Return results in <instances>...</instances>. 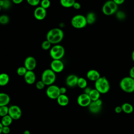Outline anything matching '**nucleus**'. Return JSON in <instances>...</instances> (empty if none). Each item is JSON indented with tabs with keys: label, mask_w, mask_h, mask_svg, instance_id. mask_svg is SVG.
I'll return each instance as SVG.
<instances>
[{
	"label": "nucleus",
	"mask_w": 134,
	"mask_h": 134,
	"mask_svg": "<svg viewBox=\"0 0 134 134\" xmlns=\"http://www.w3.org/2000/svg\"><path fill=\"white\" fill-rule=\"evenodd\" d=\"M27 69L24 66H20L17 69V73L19 76H24L26 74L27 72Z\"/></svg>",
	"instance_id": "obj_30"
},
{
	"label": "nucleus",
	"mask_w": 134,
	"mask_h": 134,
	"mask_svg": "<svg viewBox=\"0 0 134 134\" xmlns=\"http://www.w3.org/2000/svg\"><path fill=\"white\" fill-rule=\"evenodd\" d=\"M81 4L77 2H75L73 6V7L75 9H79L81 8Z\"/></svg>",
	"instance_id": "obj_37"
},
{
	"label": "nucleus",
	"mask_w": 134,
	"mask_h": 134,
	"mask_svg": "<svg viewBox=\"0 0 134 134\" xmlns=\"http://www.w3.org/2000/svg\"><path fill=\"white\" fill-rule=\"evenodd\" d=\"M51 43L48 40H46L43 41L41 44V48L42 49L44 50H48L51 49Z\"/></svg>",
	"instance_id": "obj_31"
},
{
	"label": "nucleus",
	"mask_w": 134,
	"mask_h": 134,
	"mask_svg": "<svg viewBox=\"0 0 134 134\" xmlns=\"http://www.w3.org/2000/svg\"><path fill=\"white\" fill-rule=\"evenodd\" d=\"M102 104V100L100 98L96 101H92L88 106L90 111L93 114L98 113L101 110Z\"/></svg>",
	"instance_id": "obj_11"
},
{
	"label": "nucleus",
	"mask_w": 134,
	"mask_h": 134,
	"mask_svg": "<svg viewBox=\"0 0 134 134\" xmlns=\"http://www.w3.org/2000/svg\"><path fill=\"white\" fill-rule=\"evenodd\" d=\"M86 77L89 80L95 82L100 77V75L98 71L94 69H91L87 72Z\"/></svg>",
	"instance_id": "obj_17"
},
{
	"label": "nucleus",
	"mask_w": 134,
	"mask_h": 134,
	"mask_svg": "<svg viewBox=\"0 0 134 134\" xmlns=\"http://www.w3.org/2000/svg\"><path fill=\"white\" fill-rule=\"evenodd\" d=\"M95 88L100 94H106L109 91L110 84L108 80L105 76H100L95 82Z\"/></svg>",
	"instance_id": "obj_2"
},
{
	"label": "nucleus",
	"mask_w": 134,
	"mask_h": 134,
	"mask_svg": "<svg viewBox=\"0 0 134 134\" xmlns=\"http://www.w3.org/2000/svg\"><path fill=\"white\" fill-rule=\"evenodd\" d=\"M9 107L7 106H0V116L4 117L6 115H8Z\"/></svg>",
	"instance_id": "obj_28"
},
{
	"label": "nucleus",
	"mask_w": 134,
	"mask_h": 134,
	"mask_svg": "<svg viewBox=\"0 0 134 134\" xmlns=\"http://www.w3.org/2000/svg\"><path fill=\"white\" fill-rule=\"evenodd\" d=\"M34 15L37 20H42L44 19L47 16L46 9L41 6H38L34 10Z\"/></svg>",
	"instance_id": "obj_14"
},
{
	"label": "nucleus",
	"mask_w": 134,
	"mask_h": 134,
	"mask_svg": "<svg viewBox=\"0 0 134 134\" xmlns=\"http://www.w3.org/2000/svg\"><path fill=\"white\" fill-rule=\"evenodd\" d=\"M40 4V6L46 9L50 6L51 2L50 0H41Z\"/></svg>",
	"instance_id": "obj_32"
},
{
	"label": "nucleus",
	"mask_w": 134,
	"mask_h": 134,
	"mask_svg": "<svg viewBox=\"0 0 134 134\" xmlns=\"http://www.w3.org/2000/svg\"><path fill=\"white\" fill-rule=\"evenodd\" d=\"M91 102L92 100L89 95L85 93H82L79 95L77 98V103L81 107H88Z\"/></svg>",
	"instance_id": "obj_10"
},
{
	"label": "nucleus",
	"mask_w": 134,
	"mask_h": 134,
	"mask_svg": "<svg viewBox=\"0 0 134 134\" xmlns=\"http://www.w3.org/2000/svg\"><path fill=\"white\" fill-rule=\"evenodd\" d=\"M92 88L90 87H88V86H87L86 87H85L84 89V93H85L86 94H89L91 92V91H92Z\"/></svg>",
	"instance_id": "obj_40"
},
{
	"label": "nucleus",
	"mask_w": 134,
	"mask_h": 134,
	"mask_svg": "<svg viewBox=\"0 0 134 134\" xmlns=\"http://www.w3.org/2000/svg\"><path fill=\"white\" fill-rule=\"evenodd\" d=\"M10 102L9 96L5 93H0V106H7Z\"/></svg>",
	"instance_id": "obj_19"
},
{
	"label": "nucleus",
	"mask_w": 134,
	"mask_h": 134,
	"mask_svg": "<svg viewBox=\"0 0 134 134\" xmlns=\"http://www.w3.org/2000/svg\"><path fill=\"white\" fill-rule=\"evenodd\" d=\"M122 111L127 114H131L133 111V106L128 103H125L121 105Z\"/></svg>",
	"instance_id": "obj_20"
},
{
	"label": "nucleus",
	"mask_w": 134,
	"mask_h": 134,
	"mask_svg": "<svg viewBox=\"0 0 134 134\" xmlns=\"http://www.w3.org/2000/svg\"><path fill=\"white\" fill-rule=\"evenodd\" d=\"M11 6V2L9 0H0L1 8L7 9Z\"/></svg>",
	"instance_id": "obj_27"
},
{
	"label": "nucleus",
	"mask_w": 134,
	"mask_h": 134,
	"mask_svg": "<svg viewBox=\"0 0 134 134\" xmlns=\"http://www.w3.org/2000/svg\"><path fill=\"white\" fill-rule=\"evenodd\" d=\"M119 86L124 92L131 93L134 92V79L130 76L124 77L120 81Z\"/></svg>",
	"instance_id": "obj_3"
},
{
	"label": "nucleus",
	"mask_w": 134,
	"mask_h": 134,
	"mask_svg": "<svg viewBox=\"0 0 134 134\" xmlns=\"http://www.w3.org/2000/svg\"><path fill=\"white\" fill-rule=\"evenodd\" d=\"M60 92L61 94H65L66 92V88L65 87H60Z\"/></svg>",
	"instance_id": "obj_41"
},
{
	"label": "nucleus",
	"mask_w": 134,
	"mask_h": 134,
	"mask_svg": "<svg viewBox=\"0 0 134 134\" xmlns=\"http://www.w3.org/2000/svg\"><path fill=\"white\" fill-rule=\"evenodd\" d=\"M129 76L134 79V66H132L129 71Z\"/></svg>",
	"instance_id": "obj_39"
},
{
	"label": "nucleus",
	"mask_w": 134,
	"mask_h": 134,
	"mask_svg": "<svg viewBox=\"0 0 134 134\" xmlns=\"http://www.w3.org/2000/svg\"><path fill=\"white\" fill-rule=\"evenodd\" d=\"M79 77L75 74H70L66 79V84L70 87H74L77 85Z\"/></svg>",
	"instance_id": "obj_15"
},
{
	"label": "nucleus",
	"mask_w": 134,
	"mask_h": 134,
	"mask_svg": "<svg viewBox=\"0 0 134 134\" xmlns=\"http://www.w3.org/2000/svg\"><path fill=\"white\" fill-rule=\"evenodd\" d=\"M9 81V75L5 73H1L0 75V85L4 86L6 85Z\"/></svg>",
	"instance_id": "obj_21"
},
{
	"label": "nucleus",
	"mask_w": 134,
	"mask_h": 134,
	"mask_svg": "<svg viewBox=\"0 0 134 134\" xmlns=\"http://www.w3.org/2000/svg\"><path fill=\"white\" fill-rule=\"evenodd\" d=\"M118 5L113 1H106L102 7V12L106 16H110L117 12Z\"/></svg>",
	"instance_id": "obj_7"
},
{
	"label": "nucleus",
	"mask_w": 134,
	"mask_h": 134,
	"mask_svg": "<svg viewBox=\"0 0 134 134\" xmlns=\"http://www.w3.org/2000/svg\"><path fill=\"white\" fill-rule=\"evenodd\" d=\"M9 21V17L6 15H2L0 16V23L2 25L7 24Z\"/></svg>",
	"instance_id": "obj_29"
},
{
	"label": "nucleus",
	"mask_w": 134,
	"mask_h": 134,
	"mask_svg": "<svg viewBox=\"0 0 134 134\" xmlns=\"http://www.w3.org/2000/svg\"><path fill=\"white\" fill-rule=\"evenodd\" d=\"M24 77L26 83L28 84H33L36 81V75L33 71H27Z\"/></svg>",
	"instance_id": "obj_16"
},
{
	"label": "nucleus",
	"mask_w": 134,
	"mask_h": 134,
	"mask_svg": "<svg viewBox=\"0 0 134 134\" xmlns=\"http://www.w3.org/2000/svg\"><path fill=\"white\" fill-rule=\"evenodd\" d=\"M86 17L87 23L88 25H92L96 20V14L93 12H90L87 14Z\"/></svg>",
	"instance_id": "obj_22"
},
{
	"label": "nucleus",
	"mask_w": 134,
	"mask_h": 134,
	"mask_svg": "<svg viewBox=\"0 0 134 134\" xmlns=\"http://www.w3.org/2000/svg\"><path fill=\"white\" fill-rule=\"evenodd\" d=\"M24 0H12L13 3L15 4H19L23 2Z\"/></svg>",
	"instance_id": "obj_43"
},
{
	"label": "nucleus",
	"mask_w": 134,
	"mask_h": 134,
	"mask_svg": "<svg viewBox=\"0 0 134 134\" xmlns=\"http://www.w3.org/2000/svg\"><path fill=\"white\" fill-rule=\"evenodd\" d=\"M64 32L63 30L59 28H54L47 34L46 38L51 44H57L60 43L63 39Z\"/></svg>",
	"instance_id": "obj_1"
},
{
	"label": "nucleus",
	"mask_w": 134,
	"mask_h": 134,
	"mask_svg": "<svg viewBox=\"0 0 134 134\" xmlns=\"http://www.w3.org/2000/svg\"><path fill=\"white\" fill-rule=\"evenodd\" d=\"M27 3L32 6H36L40 3V0H26Z\"/></svg>",
	"instance_id": "obj_33"
},
{
	"label": "nucleus",
	"mask_w": 134,
	"mask_h": 134,
	"mask_svg": "<svg viewBox=\"0 0 134 134\" xmlns=\"http://www.w3.org/2000/svg\"><path fill=\"white\" fill-rule=\"evenodd\" d=\"M50 68L55 73H60L64 70V65L61 60H53L50 63Z\"/></svg>",
	"instance_id": "obj_12"
},
{
	"label": "nucleus",
	"mask_w": 134,
	"mask_h": 134,
	"mask_svg": "<svg viewBox=\"0 0 134 134\" xmlns=\"http://www.w3.org/2000/svg\"><path fill=\"white\" fill-rule=\"evenodd\" d=\"M13 120L12 118L9 115H7L2 117L1 123L4 126H9L12 124Z\"/></svg>",
	"instance_id": "obj_24"
},
{
	"label": "nucleus",
	"mask_w": 134,
	"mask_h": 134,
	"mask_svg": "<svg viewBox=\"0 0 134 134\" xmlns=\"http://www.w3.org/2000/svg\"><path fill=\"white\" fill-rule=\"evenodd\" d=\"M23 134H30V132L28 130H26L24 131Z\"/></svg>",
	"instance_id": "obj_44"
},
{
	"label": "nucleus",
	"mask_w": 134,
	"mask_h": 134,
	"mask_svg": "<svg viewBox=\"0 0 134 134\" xmlns=\"http://www.w3.org/2000/svg\"><path fill=\"white\" fill-rule=\"evenodd\" d=\"M21 109L18 106L13 105L9 107L8 115L13 120L19 119L21 117Z\"/></svg>",
	"instance_id": "obj_9"
},
{
	"label": "nucleus",
	"mask_w": 134,
	"mask_h": 134,
	"mask_svg": "<svg viewBox=\"0 0 134 134\" xmlns=\"http://www.w3.org/2000/svg\"><path fill=\"white\" fill-rule=\"evenodd\" d=\"M75 0H60L61 5L65 8H70L73 7L75 2Z\"/></svg>",
	"instance_id": "obj_25"
},
{
	"label": "nucleus",
	"mask_w": 134,
	"mask_h": 134,
	"mask_svg": "<svg viewBox=\"0 0 134 134\" xmlns=\"http://www.w3.org/2000/svg\"><path fill=\"white\" fill-rule=\"evenodd\" d=\"M37 62L35 58L32 56L27 57L24 61V66L28 71H33L36 67Z\"/></svg>",
	"instance_id": "obj_13"
},
{
	"label": "nucleus",
	"mask_w": 134,
	"mask_h": 134,
	"mask_svg": "<svg viewBox=\"0 0 134 134\" xmlns=\"http://www.w3.org/2000/svg\"><path fill=\"white\" fill-rule=\"evenodd\" d=\"M117 5H121L123 4L125 2V0H113Z\"/></svg>",
	"instance_id": "obj_42"
},
{
	"label": "nucleus",
	"mask_w": 134,
	"mask_h": 134,
	"mask_svg": "<svg viewBox=\"0 0 134 134\" xmlns=\"http://www.w3.org/2000/svg\"><path fill=\"white\" fill-rule=\"evenodd\" d=\"M57 101L58 104L61 106H66L69 102V99L65 94H60L57 98Z\"/></svg>",
	"instance_id": "obj_18"
},
{
	"label": "nucleus",
	"mask_w": 134,
	"mask_h": 134,
	"mask_svg": "<svg viewBox=\"0 0 134 134\" xmlns=\"http://www.w3.org/2000/svg\"><path fill=\"white\" fill-rule=\"evenodd\" d=\"M77 86L82 89H84L87 86V82L85 79L84 77H79Z\"/></svg>",
	"instance_id": "obj_26"
},
{
	"label": "nucleus",
	"mask_w": 134,
	"mask_h": 134,
	"mask_svg": "<svg viewBox=\"0 0 134 134\" xmlns=\"http://www.w3.org/2000/svg\"><path fill=\"white\" fill-rule=\"evenodd\" d=\"M45 86V84L42 81V80L38 81L36 84V87L38 90H42Z\"/></svg>",
	"instance_id": "obj_35"
},
{
	"label": "nucleus",
	"mask_w": 134,
	"mask_h": 134,
	"mask_svg": "<svg viewBox=\"0 0 134 134\" xmlns=\"http://www.w3.org/2000/svg\"><path fill=\"white\" fill-rule=\"evenodd\" d=\"M92 101H96L99 99L100 93L95 88L92 89L88 94Z\"/></svg>",
	"instance_id": "obj_23"
},
{
	"label": "nucleus",
	"mask_w": 134,
	"mask_h": 134,
	"mask_svg": "<svg viewBox=\"0 0 134 134\" xmlns=\"http://www.w3.org/2000/svg\"><path fill=\"white\" fill-rule=\"evenodd\" d=\"M72 26L76 29H82L87 25L86 17L81 14H77L74 16L71 20Z\"/></svg>",
	"instance_id": "obj_5"
},
{
	"label": "nucleus",
	"mask_w": 134,
	"mask_h": 134,
	"mask_svg": "<svg viewBox=\"0 0 134 134\" xmlns=\"http://www.w3.org/2000/svg\"><path fill=\"white\" fill-rule=\"evenodd\" d=\"M10 132V128L9 127V126H4L3 127V128L2 129V132H1V133H4V134H8Z\"/></svg>",
	"instance_id": "obj_36"
},
{
	"label": "nucleus",
	"mask_w": 134,
	"mask_h": 134,
	"mask_svg": "<svg viewBox=\"0 0 134 134\" xmlns=\"http://www.w3.org/2000/svg\"><path fill=\"white\" fill-rule=\"evenodd\" d=\"M56 80L55 73L51 69L44 70L41 75V80L46 85H52Z\"/></svg>",
	"instance_id": "obj_4"
},
{
	"label": "nucleus",
	"mask_w": 134,
	"mask_h": 134,
	"mask_svg": "<svg viewBox=\"0 0 134 134\" xmlns=\"http://www.w3.org/2000/svg\"><path fill=\"white\" fill-rule=\"evenodd\" d=\"M116 17L119 20H122L125 18L126 15L122 11H118L116 12Z\"/></svg>",
	"instance_id": "obj_34"
},
{
	"label": "nucleus",
	"mask_w": 134,
	"mask_h": 134,
	"mask_svg": "<svg viewBox=\"0 0 134 134\" xmlns=\"http://www.w3.org/2000/svg\"><path fill=\"white\" fill-rule=\"evenodd\" d=\"M61 94L60 87L55 85H51L48 86L46 90V95L50 99H55Z\"/></svg>",
	"instance_id": "obj_8"
},
{
	"label": "nucleus",
	"mask_w": 134,
	"mask_h": 134,
	"mask_svg": "<svg viewBox=\"0 0 134 134\" xmlns=\"http://www.w3.org/2000/svg\"><path fill=\"white\" fill-rule=\"evenodd\" d=\"M131 58H132V61L134 62V50H133L132 54H131Z\"/></svg>",
	"instance_id": "obj_45"
},
{
	"label": "nucleus",
	"mask_w": 134,
	"mask_h": 134,
	"mask_svg": "<svg viewBox=\"0 0 134 134\" xmlns=\"http://www.w3.org/2000/svg\"><path fill=\"white\" fill-rule=\"evenodd\" d=\"M64 47L59 44H54L50 50V55L53 60H61L64 55Z\"/></svg>",
	"instance_id": "obj_6"
},
{
	"label": "nucleus",
	"mask_w": 134,
	"mask_h": 134,
	"mask_svg": "<svg viewBox=\"0 0 134 134\" xmlns=\"http://www.w3.org/2000/svg\"><path fill=\"white\" fill-rule=\"evenodd\" d=\"M115 111L117 113V114H119L120 113L121 111H122V108H121V106H116L115 108Z\"/></svg>",
	"instance_id": "obj_38"
}]
</instances>
